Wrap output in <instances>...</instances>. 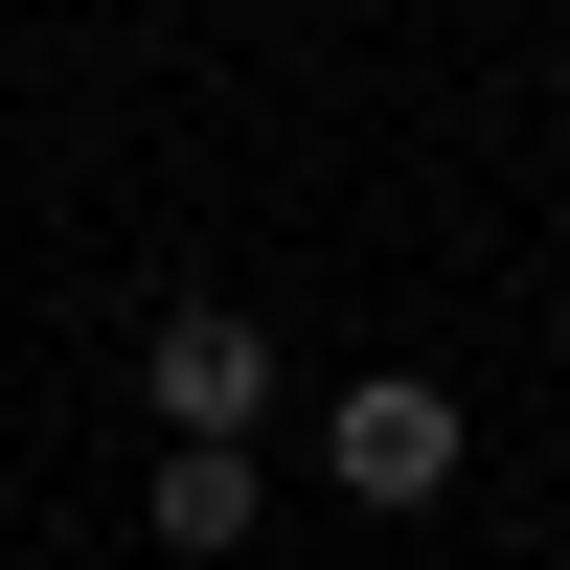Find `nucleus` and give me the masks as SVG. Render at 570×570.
<instances>
[{
    "label": "nucleus",
    "instance_id": "1",
    "mask_svg": "<svg viewBox=\"0 0 570 570\" xmlns=\"http://www.w3.org/2000/svg\"><path fill=\"white\" fill-rule=\"evenodd\" d=\"M320 456H343V502H434V480H456V389H411V365H389V389H343V434H320Z\"/></svg>",
    "mask_w": 570,
    "mask_h": 570
},
{
    "label": "nucleus",
    "instance_id": "2",
    "mask_svg": "<svg viewBox=\"0 0 570 570\" xmlns=\"http://www.w3.org/2000/svg\"><path fill=\"white\" fill-rule=\"evenodd\" d=\"M274 411V343L252 320H160V434H252Z\"/></svg>",
    "mask_w": 570,
    "mask_h": 570
},
{
    "label": "nucleus",
    "instance_id": "3",
    "mask_svg": "<svg viewBox=\"0 0 570 570\" xmlns=\"http://www.w3.org/2000/svg\"><path fill=\"white\" fill-rule=\"evenodd\" d=\"M252 502H274V480H252V434H183L160 480H137V525H160V548H252Z\"/></svg>",
    "mask_w": 570,
    "mask_h": 570
}]
</instances>
